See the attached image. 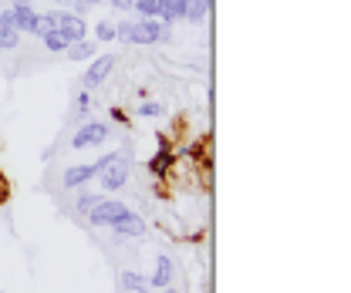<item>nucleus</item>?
Listing matches in <instances>:
<instances>
[{
    "instance_id": "1",
    "label": "nucleus",
    "mask_w": 351,
    "mask_h": 293,
    "mask_svg": "<svg viewBox=\"0 0 351 293\" xmlns=\"http://www.w3.org/2000/svg\"><path fill=\"white\" fill-rule=\"evenodd\" d=\"M169 41V24H162L159 17H142L132 24V44H156Z\"/></svg>"
},
{
    "instance_id": "2",
    "label": "nucleus",
    "mask_w": 351,
    "mask_h": 293,
    "mask_svg": "<svg viewBox=\"0 0 351 293\" xmlns=\"http://www.w3.org/2000/svg\"><path fill=\"white\" fill-rule=\"evenodd\" d=\"M3 14V21L14 27V31H27V34H34V27H38V10L27 3V0H17L10 10H0Z\"/></svg>"
},
{
    "instance_id": "3",
    "label": "nucleus",
    "mask_w": 351,
    "mask_h": 293,
    "mask_svg": "<svg viewBox=\"0 0 351 293\" xmlns=\"http://www.w3.org/2000/svg\"><path fill=\"white\" fill-rule=\"evenodd\" d=\"M125 212L129 209H125L119 199H98V203L88 209V222H91V226H112V222H119Z\"/></svg>"
},
{
    "instance_id": "4",
    "label": "nucleus",
    "mask_w": 351,
    "mask_h": 293,
    "mask_svg": "<svg viewBox=\"0 0 351 293\" xmlns=\"http://www.w3.org/2000/svg\"><path fill=\"white\" fill-rule=\"evenodd\" d=\"M129 172H132V166H129V159H115L112 166L101 172V186L108 189V192H119V189H125V182H129Z\"/></svg>"
},
{
    "instance_id": "5",
    "label": "nucleus",
    "mask_w": 351,
    "mask_h": 293,
    "mask_svg": "<svg viewBox=\"0 0 351 293\" xmlns=\"http://www.w3.org/2000/svg\"><path fill=\"white\" fill-rule=\"evenodd\" d=\"M112 68H115V54H98V58L91 61V68L85 71V78H82V81H85V91L98 88V84L112 75Z\"/></svg>"
},
{
    "instance_id": "6",
    "label": "nucleus",
    "mask_w": 351,
    "mask_h": 293,
    "mask_svg": "<svg viewBox=\"0 0 351 293\" xmlns=\"http://www.w3.org/2000/svg\"><path fill=\"white\" fill-rule=\"evenodd\" d=\"M58 31H61V38H64L68 44L85 41L88 38V24L82 21V17H75L71 10H61V17H58Z\"/></svg>"
},
{
    "instance_id": "7",
    "label": "nucleus",
    "mask_w": 351,
    "mask_h": 293,
    "mask_svg": "<svg viewBox=\"0 0 351 293\" xmlns=\"http://www.w3.org/2000/svg\"><path fill=\"white\" fill-rule=\"evenodd\" d=\"M108 138V125L105 122H88L75 138H71V149H88V145H101Z\"/></svg>"
},
{
    "instance_id": "8",
    "label": "nucleus",
    "mask_w": 351,
    "mask_h": 293,
    "mask_svg": "<svg viewBox=\"0 0 351 293\" xmlns=\"http://www.w3.org/2000/svg\"><path fill=\"white\" fill-rule=\"evenodd\" d=\"M112 229H115V236H142L145 233V219L135 216V212H125L119 222H112Z\"/></svg>"
},
{
    "instance_id": "9",
    "label": "nucleus",
    "mask_w": 351,
    "mask_h": 293,
    "mask_svg": "<svg viewBox=\"0 0 351 293\" xmlns=\"http://www.w3.org/2000/svg\"><path fill=\"white\" fill-rule=\"evenodd\" d=\"M88 179H95V166H68L64 168V189H82Z\"/></svg>"
},
{
    "instance_id": "10",
    "label": "nucleus",
    "mask_w": 351,
    "mask_h": 293,
    "mask_svg": "<svg viewBox=\"0 0 351 293\" xmlns=\"http://www.w3.org/2000/svg\"><path fill=\"white\" fill-rule=\"evenodd\" d=\"M169 283H173V259L162 253V256L156 259V273H152L149 287H169Z\"/></svg>"
},
{
    "instance_id": "11",
    "label": "nucleus",
    "mask_w": 351,
    "mask_h": 293,
    "mask_svg": "<svg viewBox=\"0 0 351 293\" xmlns=\"http://www.w3.org/2000/svg\"><path fill=\"white\" fill-rule=\"evenodd\" d=\"M119 283H122V290L149 293V280H145L142 273H135V270H122V273H119Z\"/></svg>"
},
{
    "instance_id": "12",
    "label": "nucleus",
    "mask_w": 351,
    "mask_h": 293,
    "mask_svg": "<svg viewBox=\"0 0 351 293\" xmlns=\"http://www.w3.org/2000/svg\"><path fill=\"white\" fill-rule=\"evenodd\" d=\"M64 51H68V58H71V61H91V58H95V41H75V44H68V47H64Z\"/></svg>"
},
{
    "instance_id": "13",
    "label": "nucleus",
    "mask_w": 351,
    "mask_h": 293,
    "mask_svg": "<svg viewBox=\"0 0 351 293\" xmlns=\"http://www.w3.org/2000/svg\"><path fill=\"white\" fill-rule=\"evenodd\" d=\"M206 10H210V0H186V21H193V24H199L203 17H206Z\"/></svg>"
},
{
    "instance_id": "14",
    "label": "nucleus",
    "mask_w": 351,
    "mask_h": 293,
    "mask_svg": "<svg viewBox=\"0 0 351 293\" xmlns=\"http://www.w3.org/2000/svg\"><path fill=\"white\" fill-rule=\"evenodd\" d=\"M173 162H176V155H173V152H169V149H159V152H156V155L149 159V168H152L156 175H162V172H166V168L173 166Z\"/></svg>"
},
{
    "instance_id": "15",
    "label": "nucleus",
    "mask_w": 351,
    "mask_h": 293,
    "mask_svg": "<svg viewBox=\"0 0 351 293\" xmlns=\"http://www.w3.org/2000/svg\"><path fill=\"white\" fill-rule=\"evenodd\" d=\"M58 17H61V10H51V14H38V27H34V34H47V31H58Z\"/></svg>"
},
{
    "instance_id": "16",
    "label": "nucleus",
    "mask_w": 351,
    "mask_h": 293,
    "mask_svg": "<svg viewBox=\"0 0 351 293\" xmlns=\"http://www.w3.org/2000/svg\"><path fill=\"white\" fill-rule=\"evenodd\" d=\"M41 38H44V47H47V51H54V54L68 47V41L61 38V31H47V34H41Z\"/></svg>"
},
{
    "instance_id": "17",
    "label": "nucleus",
    "mask_w": 351,
    "mask_h": 293,
    "mask_svg": "<svg viewBox=\"0 0 351 293\" xmlns=\"http://www.w3.org/2000/svg\"><path fill=\"white\" fill-rule=\"evenodd\" d=\"M132 7H135L142 17H159V0H132Z\"/></svg>"
},
{
    "instance_id": "18",
    "label": "nucleus",
    "mask_w": 351,
    "mask_h": 293,
    "mask_svg": "<svg viewBox=\"0 0 351 293\" xmlns=\"http://www.w3.org/2000/svg\"><path fill=\"white\" fill-rule=\"evenodd\" d=\"M17 44H21V31H14V27L0 31V51H14Z\"/></svg>"
},
{
    "instance_id": "19",
    "label": "nucleus",
    "mask_w": 351,
    "mask_h": 293,
    "mask_svg": "<svg viewBox=\"0 0 351 293\" xmlns=\"http://www.w3.org/2000/svg\"><path fill=\"white\" fill-rule=\"evenodd\" d=\"M95 41H115V24L112 21H101L95 27Z\"/></svg>"
},
{
    "instance_id": "20",
    "label": "nucleus",
    "mask_w": 351,
    "mask_h": 293,
    "mask_svg": "<svg viewBox=\"0 0 351 293\" xmlns=\"http://www.w3.org/2000/svg\"><path fill=\"white\" fill-rule=\"evenodd\" d=\"M138 115H142V118H156V115H162V108H159L156 101H142V105H138Z\"/></svg>"
},
{
    "instance_id": "21",
    "label": "nucleus",
    "mask_w": 351,
    "mask_h": 293,
    "mask_svg": "<svg viewBox=\"0 0 351 293\" xmlns=\"http://www.w3.org/2000/svg\"><path fill=\"white\" fill-rule=\"evenodd\" d=\"M98 199H101V196H95V192H85V196H78V209L88 212L91 206H95V203H98Z\"/></svg>"
},
{
    "instance_id": "22",
    "label": "nucleus",
    "mask_w": 351,
    "mask_h": 293,
    "mask_svg": "<svg viewBox=\"0 0 351 293\" xmlns=\"http://www.w3.org/2000/svg\"><path fill=\"white\" fill-rule=\"evenodd\" d=\"M88 108H91V98H88V91L78 94V115H88Z\"/></svg>"
},
{
    "instance_id": "23",
    "label": "nucleus",
    "mask_w": 351,
    "mask_h": 293,
    "mask_svg": "<svg viewBox=\"0 0 351 293\" xmlns=\"http://www.w3.org/2000/svg\"><path fill=\"white\" fill-rule=\"evenodd\" d=\"M115 10H132V0H108Z\"/></svg>"
},
{
    "instance_id": "24",
    "label": "nucleus",
    "mask_w": 351,
    "mask_h": 293,
    "mask_svg": "<svg viewBox=\"0 0 351 293\" xmlns=\"http://www.w3.org/2000/svg\"><path fill=\"white\" fill-rule=\"evenodd\" d=\"M54 3H58V7H71V0H54Z\"/></svg>"
},
{
    "instance_id": "25",
    "label": "nucleus",
    "mask_w": 351,
    "mask_h": 293,
    "mask_svg": "<svg viewBox=\"0 0 351 293\" xmlns=\"http://www.w3.org/2000/svg\"><path fill=\"white\" fill-rule=\"evenodd\" d=\"M162 293H176V290H173V287H162Z\"/></svg>"
}]
</instances>
